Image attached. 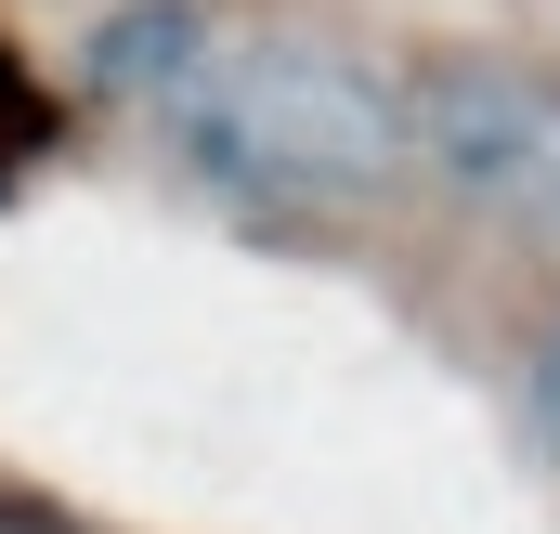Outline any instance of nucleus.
Segmentation results:
<instances>
[{
	"mask_svg": "<svg viewBox=\"0 0 560 534\" xmlns=\"http://www.w3.org/2000/svg\"><path fill=\"white\" fill-rule=\"evenodd\" d=\"M143 118L170 131V156L196 183L261 196V209H378V196H405L392 66H365L352 39H313V26H222Z\"/></svg>",
	"mask_w": 560,
	"mask_h": 534,
	"instance_id": "f257e3e1",
	"label": "nucleus"
},
{
	"mask_svg": "<svg viewBox=\"0 0 560 534\" xmlns=\"http://www.w3.org/2000/svg\"><path fill=\"white\" fill-rule=\"evenodd\" d=\"M392 105H405V183L456 196L495 235H560V66L418 53Z\"/></svg>",
	"mask_w": 560,
	"mask_h": 534,
	"instance_id": "f03ea898",
	"label": "nucleus"
},
{
	"mask_svg": "<svg viewBox=\"0 0 560 534\" xmlns=\"http://www.w3.org/2000/svg\"><path fill=\"white\" fill-rule=\"evenodd\" d=\"M209 39H222V13H209V0H105V26L79 39V66H92V92L156 105V92H170Z\"/></svg>",
	"mask_w": 560,
	"mask_h": 534,
	"instance_id": "7ed1b4c3",
	"label": "nucleus"
},
{
	"mask_svg": "<svg viewBox=\"0 0 560 534\" xmlns=\"http://www.w3.org/2000/svg\"><path fill=\"white\" fill-rule=\"evenodd\" d=\"M509 417H522V443H535V469L560 483V313L522 339V365H509Z\"/></svg>",
	"mask_w": 560,
	"mask_h": 534,
	"instance_id": "20e7f679",
	"label": "nucleus"
}]
</instances>
